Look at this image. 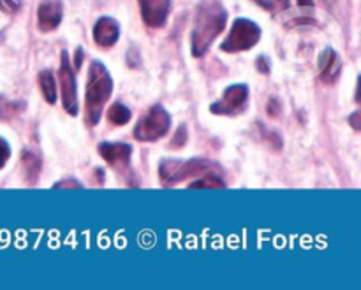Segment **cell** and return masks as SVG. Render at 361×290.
I'll list each match as a JSON object with an SVG mask.
<instances>
[{"label": "cell", "mask_w": 361, "mask_h": 290, "mask_svg": "<svg viewBox=\"0 0 361 290\" xmlns=\"http://www.w3.org/2000/svg\"><path fill=\"white\" fill-rule=\"evenodd\" d=\"M120 37V25L118 21L109 16L99 18L97 23L94 25V41L101 48H111L116 44Z\"/></svg>", "instance_id": "12"}, {"label": "cell", "mask_w": 361, "mask_h": 290, "mask_svg": "<svg viewBox=\"0 0 361 290\" xmlns=\"http://www.w3.org/2000/svg\"><path fill=\"white\" fill-rule=\"evenodd\" d=\"M219 171V165L204 158H190V160H164L159 168V178L164 187L185 182L201 175H210Z\"/></svg>", "instance_id": "3"}, {"label": "cell", "mask_w": 361, "mask_h": 290, "mask_svg": "<svg viewBox=\"0 0 361 290\" xmlns=\"http://www.w3.org/2000/svg\"><path fill=\"white\" fill-rule=\"evenodd\" d=\"M279 113H281V104L277 102V99H271L270 104H268V115L275 118V116H279Z\"/></svg>", "instance_id": "23"}, {"label": "cell", "mask_w": 361, "mask_h": 290, "mask_svg": "<svg viewBox=\"0 0 361 290\" xmlns=\"http://www.w3.org/2000/svg\"><path fill=\"white\" fill-rule=\"evenodd\" d=\"M261 39V28L254 21L245 20V18H238L233 23L231 32L224 42L221 44V49L226 53H240L247 51V49L254 48Z\"/></svg>", "instance_id": "4"}, {"label": "cell", "mask_w": 361, "mask_h": 290, "mask_svg": "<svg viewBox=\"0 0 361 290\" xmlns=\"http://www.w3.org/2000/svg\"><path fill=\"white\" fill-rule=\"evenodd\" d=\"M247 101H249V87L242 83L231 84V87L226 88L224 95L210 106V111L214 115H236L245 108Z\"/></svg>", "instance_id": "8"}, {"label": "cell", "mask_w": 361, "mask_h": 290, "mask_svg": "<svg viewBox=\"0 0 361 290\" xmlns=\"http://www.w3.org/2000/svg\"><path fill=\"white\" fill-rule=\"evenodd\" d=\"M190 189H224V182L215 175H204L203 179H196L190 183Z\"/></svg>", "instance_id": "18"}, {"label": "cell", "mask_w": 361, "mask_h": 290, "mask_svg": "<svg viewBox=\"0 0 361 290\" xmlns=\"http://www.w3.org/2000/svg\"><path fill=\"white\" fill-rule=\"evenodd\" d=\"M187 139H189V134H187L185 127L182 125L178 130H176V134H175V137H173V141H171V144H169V148H171V150H180V148L185 146Z\"/></svg>", "instance_id": "20"}, {"label": "cell", "mask_w": 361, "mask_h": 290, "mask_svg": "<svg viewBox=\"0 0 361 290\" xmlns=\"http://www.w3.org/2000/svg\"><path fill=\"white\" fill-rule=\"evenodd\" d=\"M99 153L111 168L123 171L130 162L133 146L126 143H101L99 144Z\"/></svg>", "instance_id": "11"}, {"label": "cell", "mask_w": 361, "mask_h": 290, "mask_svg": "<svg viewBox=\"0 0 361 290\" xmlns=\"http://www.w3.org/2000/svg\"><path fill=\"white\" fill-rule=\"evenodd\" d=\"M81 63H83V49L78 48L76 49V62H74V67H76V69H80Z\"/></svg>", "instance_id": "26"}, {"label": "cell", "mask_w": 361, "mask_h": 290, "mask_svg": "<svg viewBox=\"0 0 361 290\" xmlns=\"http://www.w3.org/2000/svg\"><path fill=\"white\" fill-rule=\"evenodd\" d=\"M317 67H319V80L324 84H334L338 80V76H341L342 60L335 49L328 48L321 53Z\"/></svg>", "instance_id": "13"}, {"label": "cell", "mask_w": 361, "mask_h": 290, "mask_svg": "<svg viewBox=\"0 0 361 290\" xmlns=\"http://www.w3.org/2000/svg\"><path fill=\"white\" fill-rule=\"evenodd\" d=\"M130 118H133V113H130V109L127 108V106H123L122 102H115V104L108 109V120L111 125H127V123L130 122Z\"/></svg>", "instance_id": "16"}, {"label": "cell", "mask_w": 361, "mask_h": 290, "mask_svg": "<svg viewBox=\"0 0 361 290\" xmlns=\"http://www.w3.org/2000/svg\"><path fill=\"white\" fill-rule=\"evenodd\" d=\"M169 127H171V116L168 115V111L162 106H154L136 125L134 137L141 143H152L164 137Z\"/></svg>", "instance_id": "5"}, {"label": "cell", "mask_w": 361, "mask_h": 290, "mask_svg": "<svg viewBox=\"0 0 361 290\" xmlns=\"http://www.w3.org/2000/svg\"><path fill=\"white\" fill-rule=\"evenodd\" d=\"M254 2H256V4H257V6L264 7V9L271 11V0H254Z\"/></svg>", "instance_id": "29"}, {"label": "cell", "mask_w": 361, "mask_h": 290, "mask_svg": "<svg viewBox=\"0 0 361 290\" xmlns=\"http://www.w3.org/2000/svg\"><path fill=\"white\" fill-rule=\"evenodd\" d=\"M60 88H62V106L71 116L78 115V88H76V74L71 67V60L67 51L60 55V69H59Z\"/></svg>", "instance_id": "7"}, {"label": "cell", "mask_w": 361, "mask_h": 290, "mask_svg": "<svg viewBox=\"0 0 361 290\" xmlns=\"http://www.w3.org/2000/svg\"><path fill=\"white\" fill-rule=\"evenodd\" d=\"M259 132H261V137H263L264 143L271 144V148H275V150H281L282 148V139L279 134L271 132V130H268L267 127H259Z\"/></svg>", "instance_id": "19"}, {"label": "cell", "mask_w": 361, "mask_h": 290, "mask_svg": "<svg viewBox=\"0 0 361 290\" xmlns=\"http://www.w3.org/2000/svg\"><path fill=\"white\" fill-rule=\"evenodd\" d=\"M53 187H55V189H66V187L67 189H80L81 185L78 182H74V179H67V182H59Z\"/></svg>", "instance_id": "24"}, {"label": "cell", "mask_w": 361, "mask_h": 290, "mask_svg": "<svg viewBox=\"0 0 361 290\" xmlns=\"http://www.w3.org/2000/svg\"><path fill=\"white\" fill-rule=\"evenodd\" d=\"M314 0H271V11L289 14L286 27L293 28L298 25H319L314 20Z\"/></svg>", "instance_id": "6"}, {"label": "cell", "mask_w": 361, "mask_h": 290, "mask_svg": "<svg viewBox=\"0 0 361 290\" xmlns=\"http://www.w3.org/2000/svg\"><path fill=\"white\" fill-rule=\"evenodd\" d=\"M360 116H361L360 113H355V115H353L351 118H349V123H351L353 129H355V130H360V122H358Z\"/></svg>", "instance_id": "27"}, {"label": "cell", "mask_w": 361, "mask_h": 290, "mask_svg": "<svg viewBox=\"0 0 361 290\" xmlns=\"http://www.w3.org/2000/svg\"><path fill=\"white\" fill-rule=\"evenodd\" d=\"M228 23V11L219 0H203L196 9L190 49L194 58H201L210 49L212 42L219 37Z\"/></svg>", "instance_id": "1"}, {"label": "cell", "mask_w": 361, "mask_h": 290, "mask_svg": "<svg viewBox=\"0 0 361 290\" xmlns=\"http://www.w3.org/2000/svg\"><path fill=\"white\" fill-rule=\"evenodd\" d=\"M39 84H41V92L42 95H44L46 102L51 106L55 104L56 84H55V77H53V74L49 72V70H42V72L39 74Z\"/></svg>", "instance_id": "17"}, {"label": "cell", "mask_w": 361, "mask_h": 290, "mask_svg": "<svg viewBox=\"0 0 361 290\" xmlns=\"http://www.w3.org/2000/svg\"><path fill=\"white\" fill-rule=\"evenodd\" d=\"M21 7V2L20 0H0V9L4 11V13H16L18 9Z\"/></svg>", "instance_id": "22"}, {"label": "cell", "mask_w": 361, "mask_h": 290, "mask_svg": "<svg viewBox=\"0 0 361 290\" xmlns=\"http://www.w3.org/2000/svg\"><path fill=\"white\" fill-rule=\"evenodd\" d=\"M321 2H323V6L326 7L328 11H331V13H334L335 6H337V0H321Z\"/></svg>", "instance_id": "28"}, {"label": "cell", "mask_w": 361, "mask_h": 290, "mask_svg": "<svg viewBox=\"0 0 361 290\" xmlns=\"http://www.w3.org/2000/svg\"><path fill=\"white\" fill-rule=\"evenodd\" d=\"M23 101H7L6 97H0V120H4V122L18 118L23 113Z\"/></svg>", "instance_id": "15"}, {"label": "cell", "mask_w": 361, "mask_h": 290, "mask_svg": "<svg viewBox=\"0 0 361 290\" xmlns=\"http://www.w3.org/2000/svg\"><path fill=\"white\" fill-rule=\"evenodd\" d=\"M63 16L62 0H42L37 9V27L41 32H53Z\"/></svg>", "instance_id": "10"}, {"label": "cell", "mask_w": 361, "mask_h": 290, "mask_svg": "<svg viewBox=\"0 0 361 290\" xmlns=\"http://www.w3.org/2000/svg\"><path fill=\"white\" fill-rule=\"evenodd\" d=\"M9 157H11L9 144H7L6 139H2V137H0V169L7 164Z\"/></svg>", "instance_id": "21"}, {"label": "cell", "mask_w": 361, "mask_h": 290, "mask_svg": "<svg viewBox=\"0 0 361 290\" xmlns=\"http://www.w3.org/2000/svg\"><path fill=\"white\" fill-rule=\"evenodd\" d=\"M113 80L109 76L108 69L101 62H92L88 69L87 94H85V120L87 125H97L101 120L104 106L108 99L111 97Z\"/></svg>", "instance_id": "2"}, {"label": "cell", "mask_w": 361, "mask_h": 290, "mask_svg": "<svg viewBox=\"0 0 361 290\" xmlns=\"http://www.w3.org/2000/svg\"><path fill=\"white\" fill-rule=\"evenodd\" d=\"M141 7V18L150 28H162L171 11V0H137Z\"/></svg>", "instance_id": "9"}, {"label": "cell", "mask_w": 361, "mask_h": 290, "mask_svg": "<svg viewBox=\"0 0 361 290\" xmlns=\"http://www.w3.org/2000/svg\"><path fill=\"white\" fill-rule=\"evenodd\" d=\"M256 65H257V69H259V72H263V74L270 72V65H268V60L264 58V56H259V58H257Z\"/></svg>", "instance_id": "25"}, {"label": "cell", "mask_w": 361, "mask_h": 290, "mask_svg": "<svg viewBox=\"0 0 361 290\" xmlns=\"http://www.w3.org/2000/svg\"><path fill=\"white\" fill-rule=\"evenodd\" d=\"M21 165H23L25 182L28 185H34L39 179V175H41V158L32 153V151H23L21 153Z\"/></svg>", "instance_id": "14"}]
</instances>
